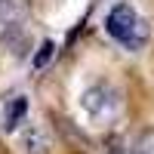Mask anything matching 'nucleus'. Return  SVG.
I'll return each mask as SVG.
<instances>
[{"label": "nucleus", "instance_id": "f257e3e1", "mask_svg": "<svg viewBox=\"0 0 154 154\" xmlns=\"http://www.w3.org/2000/svg\"><path fill=\"white\" fill-rule=\"evenodd\" d=\"M31 0H0V40L16 56H28L31 46Z\"/></svg>", "mask_w": 154, "mask_h": 154}, {"label": "nucleus", "instance_id": "f03ea898", "mask_svg": "<svg viewBox=\"0 0 154 154\" xmlns=\"http://www.w3.org/2000/svg\"><path fill=\"white\" fill-rule=\"evenodd\" d=\"M105 28H108V34L114 40H117L123 49H130V53H139V49L148 43V25L130 3H117L108 12V19H105Z\"/></svg>", "mask_w": 154, "mask_h": 154}, {"label": "nucleus", "instance_id": "7ed1b4c3", "mask_svg": "<svg viewBox=\"0 0 154 154\" xmlns=\"http://www.w3.org/2000/svg\"><path fill=\"white\" fill-rule=\"evenodd\" d=\"M83 111L89 114L93 120H114L120 111V96L114 93L108 83H96L83 93Z\"/></svg>", "mask_w": 154, "mask_h": 154}, {"label": "nucleus", "instance_id": "20e7f679", "mask_svg": "<svg viewBox=\"0 0 154 154\" xmlns=\"http://www.w3.org/2000/svg\"><path fill=\"white\" fill-rule=\"evenodd\" d=\"M25 111H28V99H25V96H9V99H6V117H3L6 133H12V130L22 123Z\"/></svg>", "mask_w": 154, "mask_h": 154}, {"label": "nucleus", "instance_id": "39448f33", "mask_svg": "<svg viewBox=\"0 0 154 154\" xmlns=\"http://www.w3.org/2000/svg\"><path fill=\"white\" fill-rule=\"evenodd\" d=\"M130 154H154V130H145L142 136L130 145Z\"/></svg>", "mask_w": 154, "mask_h": 154}, {"label": "nucleus", "instance_id": "423d86ee", "mask_svg": "<svg viewBox=\"0 0 154 154\" xmlns=\"http://www.w3.org/2000/svg\"><path fill=\"white\" fill-rule=\"evenodd\" d=\"M40 49H43V53H40V56H37V68H43V62H49V59H53V49H56V46H53V43H49V40H46V43H43Z\"/></svg>", "mask_w": 154, "mask_h": 154}]
</instances>
